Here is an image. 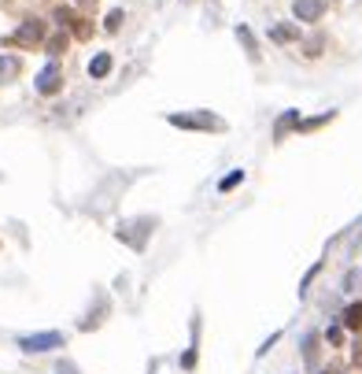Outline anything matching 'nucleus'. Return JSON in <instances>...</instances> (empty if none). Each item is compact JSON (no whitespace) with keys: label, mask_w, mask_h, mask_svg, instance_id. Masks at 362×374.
<instances>
[{"label":"nucleus","mask_w":362,"mask_h":374,"mask_svg":"<svg viewBox=\"0 0 362 374\" xmlns=\"http://www.w3.org/2000/svg\"><path fill=\"white\" fill-rule=\"evenodd\" d=\"M289 126H300V112H289V115H281V123H278V137L289 130Z\"/></svg>","instance_id":"nucleus-15"},{"label":"nucleus","mask_w":362,"mask_h":374,"mask_svg":"<svg viewBox=\"0 0 362 374\" xmlns=\"http://www.w3.org/2000/svg\"><path fill=\"white\" fill-rule=\"evenodd\" d=\"M196 345H200V319L193 323V345H189L185 356H181V367H185V371H193V367H196Z\"/></svg>","instance_id":"nucleus-8"},{"label":"nucleus","mask_w":362,"mask_h":374,"mask_svg":"<svg viewBox=\"0 0 362 374\" xmlns=\"http://www.w3.org/2000/svg\"><path fill=\"white\" fill-rule=\"evenodd\" d=\"M56 23H59V26H74V30H78V23H82V19L74 15L70 8H56Z\"/></svg>","instance_id":"nucleus-13"},{"label":"nucleus","mask_w":362,"mask_h":374,"mask_svg":"<svg viewBox=\"0 0 362 374\" xmlns=\"http://www.w3.org/2000/svg\"><path fill=\"white\" fill-rule=\"evenodd\" d=\"M122 23H126V15H122V12H119V8H115V12H111V15H108V23H104V26H108V30H119V26H122Z\"/></svg>","instance_id":"nucleus-17"},{"label":"nucleus","mask_w":362,"mask_h":374,"mask_svg":"<svg viewBox=\"0 0 362 374\" xmlns=\"http://www.w3.org/2000/svg\"><path fill=\"white\" fill-rule=\"evenodd\" d=\"M237 37L244 41V48H248V56H251V60H259V45H255L251 30H248V26H237Z\"/></svg>","instance_id":"nucleus-12"},{"label":"nucleus","mask_w":362,"mask_h":374,"mask_svg":"<svg viewBox=\"0 0 362 374\" xmlns=\"http://www.w3.org/2000/svg\"><path fill=\"white\" fill-rule=\"evenodd\" d=\"M8 41H12V45H19V48H34V45H41V41H45V23H41V19H26V23L19 26Z\"/></svg>","instance_id":"nucleus-2"},{"label":"nucleus","mask_w":362,"mask_h":374,"mask_svg":"<svg viewBox=\"0 0 362 374\" xmlns=\"http://www.w3.org/2000/svg\"><path fill=\"white\" fill-rule=\"evenodd\" d=\"M270 37L274 41H292V37H300V30H296V26H274Z\"/></svg>","instance_id":"nucleus-14"},{"label":"nucleus","mask_w":362,"mask_h":374,"mask_svg":"<svg viewBox=\"0 0 362 374\" xmlns=\"http://www.w3.org/2000/svg\"><path fill=\"white\" fill-rule=\"evenodd\" d=\"M325 341H329V345H340V341H344V330H340V326H329V330H325Z\"/></svg>","instance_id":"nucleus-18"},{"label":"nucleus","mask_w":362,"mask_h":374,"mask_svg":"<svg viewBox=\"0 0 362 374\" xmlns=\"http://www.w3.org/2000/svg\"><path fill=\"white\" fill-rule=\"evenodd\" d=\"M63 48H67V34H56V37H48V52H52V56H59Z\"/></svg>","instance_id":"nucleus-16"},{"label":"nucleus","mask_w":362,"mask_h":374,"mask_svg":"<svg viewBox=\"0 0 362 374\" xmlns=\"http://www.w3.org/2000/svg\"><path fill=\"white\" fill-rule=\"evenodd\" d=\"M240 181H244V170H240V167H237V170H229V175L218 181V193H229V189H237V186H240Z\"/></svg>","instance_id":"nucleus-11"},{"label":"nucleus","mask_w":362,"mask_h":374,"mask_svg":"<svg viewBox=\"0 0 362 374\" xmlns=\"http://www.w3.org/2000/svg\"><path fill=\"white\" fill-rule=\"evenodd\" d=\"M292 12L300 23H318L325 12V0H292Z\"/></svg>","instance_id":"nucleus-4"},{"label":"nucleus","mask_w":362,"mask_h":374,"mask_svg":"<svg viewBox=\"0 0 362 374\" xmlns=\"http://www.w3.org/2000/svg\"><path fill=\"white\" fill-rule=\"evenodd\" d=\"M303 359H307V367H318V334H307V341H303Z\"/></svg>","instance_id":"nucleus-10"},{"label":"nucleus","mask_w":362,"mask_h":374,"mask_svg":"<svg viewBox=\"0 0 362 374\" xmlns=\"http://www.w3.org/2000/svg\"><path fill=\"white\" fill-rule=\"evenodd\" d=\"M318 374H336V371H318Z\"/></svg>","instance_id":"nucleus-22"},{"label":"nucleus","mask_w":362,"mask_h":374,"mask_svg":"<svg viewBox=\"0 0 362 374\" xmlns=\"http://www.w3.org/2000/svg\"><path fill=\"white\" fill-rule=\"evenodd\" d=\"M314 274H318V263L311 267V271H307V278H303V282H300V293H307V285H311V282H314Z\"/></svg>","instance_id":"nucleus-20"},{"label":"nucleus","mask_w":362,"mask_h":374,"mask_svg":"<svg viewBox=\"0 0 362 374\" xmlns=\"http://www.w3.org/2000/svg\"><path fill=\"white\" fill-rule=\"evenodd\" d=\"M59 374H78V367H74V363H63V359H59Z\"/></svg>","instance_id":"nucleus-21"},{"label":"nucleus","mask_w":362,"mask_h":374,"mask_svg":"<svg viewBox=\"0 0 362 374\" xmlns=\"http://www.w3.org/2000/svg\"><path fill=\"white\" fill-rule=\"evenodd\" d=\"M340 326H347V330H355V334H359V330H362V304H347Z\"/></svg>","instance_id":"nucleus-6"},{"label":"nucleus","mask_w":362,"mask_h":374,"mask_svg":"<svg viewBox=\"0 0 362 374\" xmlns=\"http://www.w3.org/2000/svg\"><path fill=\"white\" fill-rule=\"evenodd\" d=\"M63 334L48 330V334H30V337H19V348L23 352H48V348H63Z\"/></svg>","instance_id":"nucleus-3"},{"label":"nucleus","mask_w":362,"mask_h":374,"mask_svg":"<svg viewBox=\"0 0 362 374\" xmlns=\"http://www.w3.org/2000/svg\"><path fill=\"white\" fill-rule=\"evenodd\" d=\"M59 85H63V78H59V67H56V63H48V67L37 74V93H45V97H52V93H59Z\"/></svg>","instance_id":"nucleus-5"},{"label":"nucleus","mask_w":362,"mask_h":374,"mask_svg":"<svg viewBox=\"0 0 362 374\" xmlns=\"http://www.w3.org/2000/svg\"><path fill=\"white\" fill-rule=\"evenodd\" d=\"M82 4H97V0H82Z\"/></svg>","instance_id":"nucleus-23"},{"label":"nucleus","mask_w":362,"mask_h":374,"mask_svg":"<svg viewBox=\"0 0 362 374\" xmlns=\"http://www.w3.org/2000/svg\"><path fill=\"white\" fill-rule=\"evenodd\" d=\"M89 74H93V78H108V74H111V56H108V52H100V56L89 60Z\"/></svg>","instance_id":"nucleus-7"},{"label":"nucleus","mask_w":362,"mask_h":374,"mask_svg":"<svg viewBox=\"0 0 362 374\" xmlns=\"http://www.w3.org/2000/svg\"><path fill=\"white\" fill-rule=\"evenodd\" d=\"M322 45H325L322 37H311V41H307V56H318V52H322Z\"/></svg>","instance_id":"nucleus-19"},{"label":"nucleus","mask_w":362,"mask_h":374,"mask_svg":"<svg viewBox=\"0 0 362 374\" xmlns=\"http://www.w3.org/2000/svg\"><path fill=\"white\" fill-rule=\"evenodd\" d=\"M19 74V56H0V82H12Z\"/></svg>","instance_id":"nucleus-9"},{"label":"nucleus","mask_w":362,"mask_h":374,"mask_svg":"<svg viewBox=\"0 0 362 374\" xmlns=\"http://www.w3.org/2000/svg\"><path fill=\"white\" fill-rule=\"evenodd\" d=\"M170 126H181V130H222V119L211 112H170L166 115Z\"/></svg>","instance_id":"nucleus-1"}]
</instances>
